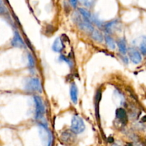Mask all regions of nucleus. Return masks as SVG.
I'll use <instances>...</instances> for the list:
<instances>
[{"label":"nucleus","mask_w":146,"mask_h":146,"mask_svg":"<svg viewBox=\"0 0 146 146\" xmlns=\"http://www.w3.org/2000/svg\"><path fill=\"white\" fill-rule=\"evenodd\" d=\"M78 11H79V13L82 15V17H84V18H85L86 19L88 20V21L92 22L93 16L91 15V14L88 11V10H86V9L84 8H80L79 9H78Z\"/></svg>","instance_id":"nucleus-14"},{"label":"nucleus","mask_w":146,"mask_h":146,"mask_svg":"<svg viewBox=\"0 0 146 146\" xmlns=\"http://www.w3.org/2000/svg\"><path fill=\"white\" fill-rule=\"evenodd\" d=\"M140 49L143 55H146V36H143L142 41L140 44Z\"/></svg>","instance_id":"nucleus-18"},{"label":"nucleus","mask_w":146,"mask_h":146,"mask_svg":"<svg viewBox=\"0 0 146 146\" xmlns=\"http://www.w3.org/2000/svg\"><path fill=\"white\" fill-rule=\"evenodd\" d=\"M40 137L44 143L47 145H50L53 142V135L51 131L48 130V127L42 123L39 124Z\"/></svg>","instance_id":"nucleus-3"},{"label":"nucleus","mask_w":146,"mask_h":146,"mask_svg":"<svg viewBox=\"0 0 146 146\" xmlns=\"http://www.w3.org/2000/svg\"><path fill=\"white\" fill-rule=\"evenodd\" d=\"M95 0H84V4L87 7H91L94 5Z\"/></svg>","instance_id":"nucleus-21"},{"label":"nucleus","mask_w":146,"mask_h":146,"mask_svg":"<svg viewBox=\"0 0 146 146\" xmlns=\"http://www.w3.org/2000/svg\"><path fill=\"white\" fill-rule=\"evenodd\" d=\"M91 36L94 38L95 41H98V42H102L103 40H104V36H103L102 34H101L100 31H96V30H94V31L91 34Z\"/></svg>","instance_id":"nucleus-15"},{"label":"nucleus","mask_w":146,"mask_h":146,"mask_svg":"<svg viewBox=\"0 0 146 146\" xmlns=\"http://www.w3.org/2000/svg\"><path fill=\"white\" fill-rule=\"evenodd\" d=\"M61 140L64 142H71V141H73L74 140V137H73L72 134L68 132H64V133H62V135H61Z\"/></svg>","instance_id":"nucleus-16"},{"label":"nucleus","mask_w":146,"mask_h":146,"mask_svg":"<svg viewBox=\"0 0 146 146\" xmlns=\"http://www.w3.org/2000/svg\"><path fill=\"white\" fill-rule=\"evenodd\" d=\"M108 140H109V142H113V139L112 138H109Z\"/></svg>","instance_id":"nucleus-23"},{"label":"nucleus","mask_w":146,"mask_h":146,"mask_svg":"<svg viewBox=\"0 0 146 146\" xmlns=\"http://www.w3.org/2000/svg\"><path fill=\"white\" fill-rule=\"evenodd\" d=\"M78 88L75 83H73L70 87V96H71V101L74 104H77V101H78Z\"/></svg>","instance_id":"nucleus-9"},{"label":"nucleus","mask_w":146,"mask_h":146,"mask_svg":"<svg viewBox=\"0 0 146 146\" xmlns=\"http://www.w3.org/2000/svg\"><path fill=\"white\" fill-rule=\"evenodd\" d=\"M118 46L119 48L120 52L122 54L125 55L126 54L128 49H127V46H126V41L124 38H121L118 40Z\"/></svg>","instance_id":"nucleus-11"},{"label":"nucleus","mask_w":146,"mask_h":146,"mask_svg":"<svg viewBox=\"0 0 146 146\" xmlns=\"http://www.w3.org/2000/svg\"><path fill=\"white\" fill-rule=\"evenodd\" d=\"M28 62L29 67L30 68H33L34 67V59L31 54H28Z\"/></svg>","instance_id":"nucleus-19"},{"label":"nucleus","mask_w":146,"mask_h":146,"mask_svg":"<svg viewBox=\"0 0 146 146\" xmlns=\"http://www.w3.org/2000/svg\"><path fill=\"white\" fill-rule=\"evenodd\" d=\"M60 60L65 61V62L67 64H68V66H69L71 68L73 66V62H72V61H71L70 59H68V58H66V57L64 56L61 55V56H60Z\"/></svg>","instance_id":"nucleus-20"},{"label":"nucleus","mask_w":146,"mask_h":146,"mask_svg":"<svg viewBox=\"0 0 146 146\" xmlns=\"http://www.w3.org/2000/svg\"><path fill=\"white\" fill-rule=\"evenodd\" d=\"M34 101L36 105V119H40L45 113V107L43 104L42 99L38 96H34Z\"/></svg>","instance_id":"nucleus-5"},{"label":"nucleus","mask_w":146,"mask_h":146,"mask_svg":"<svg viewBox=\"0 0 146 146\" xmlns=\"http://www.w3.org/2000/svg\"><path fill=\"white\" fill-rule=\"evenodd\" d=\"M63 49V44L60 37H58L54 41L52 45V50L55 52H61Z\"/></svg>","instance_id":"nucleus-10"},{"label":"nucleus","mask_w":146,"mask_h":146,"mask_svg":"<svg viewBox=\"0 0 146 146\" xmlns=\"http://www.w3.org/2000/svg\"><path fill=\"white\" fill-rule=\"evenodd\" d=\"M85 128V124L82 118L78 115H74L71 120V131L75 134H79L84 132Z\"/></svg>","instance_id":"nucleus-2"},{"label":"nucleus","mask_w":146,"mask_h":146,"mask_svg":"<svg viewBox=\"0 0 146 146\" xmlns=\"http://www.w3.org/2000/svg\"><path fill=\"white\" fill-rule=\"evenodd\" d=\"M128 54H129V57L131 61H132L133 64H138L142 61V56H141V54L140 51L135 49L134 48H131L128 50Z\"/></svg>","instance_id":"nucleus-6"},{"label":"nucleus","mask_w":146,"mask_h":146,"mask_svg":"<svg viewBox=\"0 0 146 146\" xmlns=\"http://www.w3.org/2000/svg\"><path fill=\"white\" fill-rule=\"evenodd\" d=\"M70 2H71L72 7L76 8L77 6V3H78V0H70Z\"/></svg>","instance_id":"nucleus-22"},{"label":"nucleus","mask_w":146,"mask_h":146,"mask_svg":"<svg viewBox=\"0 0 146 146\" xmlns=\"http://www.w3.org/2000/svg\"><path fill=\"white\" fill-rule=\"evenodd\" d=\"M101 98V91H98L96 96V117L99 118V114H98V105H99L100 101Z\"/></svg>","instance_id":"nucleus-17"},{"label":"nucleus","mask_w":146,"mask_h":146,"mask_svg":"<svg viewBox=\"0 0 146 146\" xmlns=\"http://www.w3.org/2000/svg\"><path fill=\"white\" fill-rule=\"evenodd\" d=\"M25 88L29 92H42V86L40 80L37 78H31L26 84Z\"/></svg>","instance_id":"nucleus-4"},{"label":"nucleus","mask_w":146,"mask_h":146,"mask_svg":"<svg viewBox=\"0 0 146 146\" xmlns=\"http://www.w3.org/2000/svg\"><path fill=\"white\" fill-rule=\"evenodd\" d=\"M74 21H75L76 24L78 25V27L81 29L84 30L86 32L92 34L93 31H94V26L92 25V22L86 19L85 18L82 17V15L80 16L79 14H76L75 17H74Z\"/></svg>","instance_id":"nucleus-1"},{"label":"nucleus","mask_w":146,"mask_h":146,"mask_svg":"<svg viewBox=\"0 0 146 146\" xmlns=\"http://www.w3.org/2000/svg\"><path fill=\"white\" fill-rule=\"evenodd\" d=\"M117 22H118V21H117V20H113V21H110V22H108L107 24H104V30H105L107 33H108V34H111V33H112L113 27L116 25Z\"/></svg>","instance_id":"nucleus-12"},{"label":"nucleus","mask_w":146,"mask_h":146,"mask_svg":"<svg viewBox=\"0 0 146 146\" xmlns=\"http://www.w3.org/2000/svg\"><path fill=\"white\" fill-rule=\"evenodd\" d=\"M105 41L106 43V45L108 48L111 50H115L116 48V45H115V43L114 41V40L111 38L110 36L106 35L105 36Z\"/></svg>","instance_id":"nucleus-13"},{"label":"nucleus","mask_w":146,"mask_h":146,"mask_svg":"<svg viewBox=\"0 0 146 146\" xmlns=\"http://www.w3.org/2000/svg\"><path fill=\"white\" fill-rule=\"evenodd\" d=\"M115 115H116L117 119L119 120L122 123L125 124L126 123L127 119H128V117H127L126 112H125V110L123 108H118L115 111Z\"/></svg>","instance_id":"nucleus-8"},{"label":"nucleus","mask_w":146,"mask_h":146,"mask_svg":"<svg viewBox=\"0 0 146 146\" xmlns=\"http://www.w3.org/2000/svg\"><path fill=\"white\" fill-rule=\"evenodd\" d=\"M11 44L13 46L17 47V48H24V47H25V44H24L22 38L20 36V34H19L18 31H14V37L11 40Z\"/></svg>","instance_id":"nucleus-7"}]
</instances>
